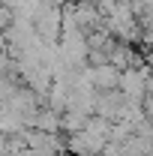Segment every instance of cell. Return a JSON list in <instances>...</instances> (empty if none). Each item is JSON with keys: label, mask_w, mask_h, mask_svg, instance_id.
<instances>
[{"label": "cell", "mask_w": 153, "mask_h": 156, "mask_svg": "<svg viewBox=\"0 0 153 156\" xmlns=\"http://www.w3.org/2000/svg\"><path fill=\"white\" fill-rule=\"evenodd\" d=\"M33 27H36L39 39L60 45L63 36V6H39L36 15H33Z\"/></svg>", "instance_id": "cell-1"}, {"label": "cell", "mask_w": 153, "mask_h": 156, "mask_svg": "<svg viewBox=\"0 0 153 156\" xmlns=\"http://www.w3.org/2000/svg\"><path fill=\"white\" fill-rule=\"evenodd\" d=\"M84 75L90 78V84H93L99 93H108V90H120L123 72H120L117 66H111V63H102V66H87Z\"/></svg>", "instance_id": "cell-2"}, {"label": "cell", "mask_w": 153, "mask_h": 156, "mask_svg": "<svg viewBox=\"0 0 153 156\" xmlns=\"http://www.w3.org/2000/svg\"><path fill=\"white\" fill-rule=\"evenodd\" d=\"M147 69L153 72V54H147Z\"/></svg>", "instance_id": "cell-3"}]
</instances>
